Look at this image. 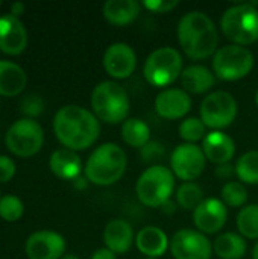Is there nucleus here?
Wrapping results in <instances>:
<instances>
[{"label": "nucleus", "mask_w": 258, "mask_h": 259, "mask_svg": "<svg viewBox=\"0 0 258 259\" xmlns=\"http://www.w3.org/2000/svg\"><path fill=\"white\" fill-rule=\"evenodd\" d=\"M228 220V206L216 197L205 199L195 211H193V223L196 231L213 235L217 234Z\"/></svg>", "instance_id": "4468645a"}, {"label": "nucleus", "mask_w": 258, "mask_h": 259, "mask_svg": "<svg viewBox=\"0 0 258 259\" xmlns=\"http://www.w3.org/2000/svg\"><path fill=\"white\" fill-rule=\"evenodd\" d=\"M5 144L11 153L20 158H29L38 153L44 144V132L38 121L20 118L14 121L5 134Z\"/></svg>", "instance_id": "1a4fd4ad"}, {"label": "nucleus", "mask_w": 258, "mask_h": 259, "mask_svg": "<svg viewBox=\"0 0 258 259\" xmlns=\"http://www.w3.org/2000/svg\"><path fill=\"white\" fill-rule=\"evenodd\" d=\"M154 106L161 118L179 120L190 112L192 97L182 88H166L157 94Z\"/></svg>", "instance_id": "dca6fc26"}, {"label": "nucleus", "mask_w": 258, "mask_h": 259, "mask_svg": "<svg viewBox=\"0 0 258 259\" xmlns=\"http://www.w3.org/2000/svg\"><path fill=\"white\" fill-rule=\"evenodd\" d=\"M23 202L12 194H6L0 199V217L5 222H17L23 217Z\"/></svg>", "instance_id": "2f4dec72"}, {"label": "nucleus", "mask_w": 258, "mask_h": 259, "mask_svg": "<svg viewBox=\"0 0 258 259\" xmlns=\"http://www.w3.org/2000/svg\"><path fill=\"white\" fill-rule=\"evenodd\" d=\"M61 259H79V256H78V255H75V253H65V255H64Z\"/></svg>", "instance_id": "ea45409f"}, {"label": "nucleus", "mask_w": 258, "mask_h": 259, "mask_svg": "<svg viewBox=\"0 0 258 259\" xmlns=\"http://www.w3.org/2000/svg\"><path fill=\"white\" fill-rule=\"evenodd\" d=\"M239 106L228 91H213L201 102L199 118L211 131H222L231 126L237 117Z\"/></svg>", "instance_id": "9d476101"}, {"label": "nucleus", "mask_w": 258, "mask_h": 259, "mask_svg": "<svg viewBox=\"0 0 258 259\" xmlns=\"http://www.w3.org/2000/svg\"><path fill=\"white\" fill-rule=\"evenodd\" d=\"M105 20L117 27L129 26L140 15L141 5L137 0H106L103 3Z\"/></svg>", "instance_id": "5701e85b"}, {"label": "nucleus", "mask_w": 258, "mask_h": 259, "mask_svg": "<svg viewBox=\"0 0 258 259\" xmlns=\"http://www.w3.org/2000/svg\"><path fill=\"white\" fill-rule=\"evenodd\" d=\"M144 259H158V258H144Z\"/></svg>", "instance_id": "37998d69"}, {"label": "nucleus", "mask_w": 258, "mask_h": 259, "mask_svg": "<svg viewBox=\"0 0 258 259\" xmlns=\"http://www.w3.org/2000/svg\"><path fill=\"white\" fill-rule=\"evenodd\" d=\"M166 156V147L155 140H151L140 149V158L143 162L152 165H160V161Z\"/></svg>", "instance_id": "473e14b6"}, {"label": "nucleus", "mask_w": 258, "mask_h": 259, "mask_svg": "<svg viewBox=\"0 0 258 259\" xmlns=\"http://www.w3.org/2000/svg\"><path fill=\"white\" fill-rule=\"evenodd\" d=\"M0 199H2V197H0Z\"/></svg>", "instance_id": "a18cd8bd"}, {"label": "nucleus", "mask_w": 258, "mask_h": 259, "mask_svg": "<svg viewBox=\"0 0 258 259\" xmlns=\"http://www.w3.org/2000/svg\"><path fill=\"white\" fill-rule=\"evenodd\" d=\"M176 35L184 55L202 61L219 50V30L214 21L202 11H190L179 18Z\"/></svg>", "instance_id": "f03ea898"}, {"label": "nucleus", "mask_w": 258, "mask_h": 259, "mask_svg": "<svg viewBox=\"0 0 258 259\" xmlns=\"http://www.w3.org/2000/svg\"><path fill=\"white\" fill-rule=\"evenodd\" d=\"M90 259H117V255H116V253H113L109 249L102 247V249L94 250V253L91 255V258Z\"/></svg>", "instance_id": "4c0bfd02"}, {"label": "nucleus", "mask_w": 258, "mask_h": 259, "mask_svg": "<svg viewBox=\"0 0 258 259\" xmlns=\"http://www.w3.org/2000/svg\"><path fill=\"white\" fill-rule=\"evenodd\" d=\"M135 246L146 258H161L170 249V240L161 228L146 226L135 235Z\"/></svg>", "instance_id": "aec40b11"}, {"label": "nucleus", "mask_w": 258, "mask_h": 259, "mask_svg": "<svg viewBox=\"0 0 258 259\" xmlns=\"http://www.w3.org/2000/svg\"><path fill=\"white\" fill-rule=\"evenodd\" d=\"M255 103H257V106H258V90H257V93H255Z\"/></svg>", "instance_id": "79ce46f5"}, {"label": "nucleus", "mask_w": 258, "mask_h": 259, "mask_svg": "<svg viewBox=\"0 0 258 259\" xmlns=\"http://www.w3.org/2000/svg\"><path fill=\"white\" fill-rule=\"evenodd\" d=\"M29 259H61L65 255V240L53 231H36L26 240Z\"/></svg>", "instance_id": "2eb2a0df"}, {"label": "nucleus", "mask_w": 258, "mask_h": 259, "mask_svg": "<svg viewBox=\"0 0 258 259\" xmlns=\"http://www.w3.org/2000/svg\"><path fill=\"white\" fill-rule=\"evenodd\" d=\"M128 165L125 150L116 143H105L93 150L88 156L84 175L88 182L97 187H109L117 184Z\"/></svg>", "instance_id": "7ed1b4c3"}, {"label": "nucleus", "mask_w": 258, "mask_h": 259, "mask_svg": "<svg viewBox=\"0 0 258 259\" xmlns=\"http://www.w3.org/2000/svg\"><path fill=\"white\" fill-rule=\"evenodd\" d=\"M24 9H26V5L23 2H14V3H11V15H14L17 18H20V15L24 12Z\"/></svg>", "instance_id": "58836bf2"}, {"label": "nucleus", "mask_w": 258, "mask_h": 259, "mask_svg": "<svg viewBox=\"0 0 258 259\" xmlns=\"http://www.w3.org/2000/svg\"><path fill=\"white\" fill-rule=\"evenodd\" d=\"M213 252L220 259H242L246 253V241L240 234L224 232L214 240Z\"/></svg>", "instance_id": "393cba45"}, {"label": "nucleus", "mask_w": 258, "mask_h": 259, "mask_svg": "<svg viewBox=\"0 0 258 259\" xmlns=\"http://www.w3.org/2000/svg\"><path fill=\"white\" fill-rule=\"evenodd\" d=\"M49 167L56 178L64 181H76L82 171V161L76 152L64 147L50 155Z\"/></svg>", "instance_id": "4be33fe9"}, {"label": "nucleus", "mask_w": 258, "mask_h": 259, "mask_svg": "<svg viewBox=\"0 0 258 259\" xmlns=\"http://www.w3.org/2000/svg\"><path fill=\"white\" fill-rule=\"evenodd\" d=\"M120 135H122V140L128 146L141 149L144 144H148L151 141V127L148 126V123L144 120L129 117L122 123Z\"/></svg>", "instance_id": "a878e982"}, {"label": "nucleus", "mask_w": 258, "mask_h": 259, "mask_svg": "<svg viewBox=\"0 0 258 259\" xmlns=\"http://www.w3.org/2000/svg\"><path fill=\"white\" fill-rule=\"evenodd\" d=\"M252 259H258V241L255 243L254 249H252Z\"/></svg>", "instance_id": "a19ab883"}, {"label": "nucleus", "mask_w": 258, "mask_h": 259, "mask_svg": "<svg viewBox=\"0 0 258 259\" xmlns=\"http://www.w3.org/2000/svg\"><path fill=\"white\" fill-rule=\"evenodd\" d=\"M179 79H181L182 90L189 94H205L216 83L214 73L201 64H193L186 67Z\"/></svg>", "instance_id": "412c9836"}, {"label": "nucleus", "mask_w": 258, "mask_h": 259, "mask_svg": "<svg viewBox=\"0 0 258 259\" xmlns=\"http://www.w3.org/2000/svg\"><path fill=\"white\" fill-rule=\"evenodd\" d=\"M207 158L202 152V147L198 144L182 143L176 146L170 155V170L175 178L182 182L196 181L205 170Z\"/></svg>", "instance_id": "9b49d317"}, {"label": "nucleus", "mask_w": 258, "mask_h": 259, "mask_svg": "<svg viewBox=\"0 0 258 259\" xmlns=\"http://www.w3.org/2000/svg\"><path fill=\"white\" fill-rule=\"evenodd\" d=\"M15 175V164L11 158L0 155V184L9 182Z\"/></svg>", "instance_id": "c9c22d12"}, {"label": "nucleus", "mask_w": 258, "mask_h": 259, "mask_svg": "<svg viewBox=\"0 0 258 259\" xmlns=\"http://www.w3.org/2000/svg\"><path fill=\"white\" fill-rule=\"evenodd\" d=\"M53 132L58 141L73 152L91 147L100 135V121L93 111L79 105H65L53 117Z\"/></svg>", "instance_id": "f257e3e1"}, {"label": "nucleus", "mask_w": 258, "mask_h": 259, "mask_svg": "<svg viewBox=\"0 0 258 259\" xmlns=\"http://www.w3.org/2000/svg\"><path fill=\"white\" fill-rule=\"evenodd\" d=\"M176 205L186 211H195L204 200V190L201 188V185H198L196 182H182L176 193Z\"/></svg>", "instance_id": "bb28decb"}, {"label": "nucleus", "mask_w": 258, "mask_h": 259, "mask_svg": "<svg viewBox=\"0 0 258 259\" xmlns=\"http://www.w3.org/2000/svg\"><path fill=\"white\" fill-rule=\"evenodd\" d=\"M134 229L123 219H114L106 223L103 229V243L116 255L126 253L134 244Z\"/></svg>", "instance_id": "6ab92c4d"}, {"label": "nucleus", "mask_w": 258, "mask_h": 259, "mask_svg": "<svg viewBox=\"0 0 258 259\" xmlns=\"http://www.w3.org/2000/svg\"><path fill=\"white\" fill-rule=\"evenodd\" d=\"M234 173H236V167H234L231 162H228V164H220V165H217L216 170H214V175H216L219 179H230Z\"/></svg>", "instance_id": "e433bc0d"}, {"label": "nucleus", "mask_w": 258, "mask_h": 259, "mask_svg": "<svg viewBox=\"0 0 258 259\" xmlns=\"http://www.w3.org/2000/svg\"><path fill=\"white\" fill-rule=\"evenodd\" d=\"M43 109H44V102L36 94H29L21 102V111L27 115V118L33 120L43 112Z\"/></svg>", "instance_id": "72a5a7b5"}, {"label": "nucleus", "mask_w": 258, "mask_h": 259, "mask_svg": "<svg viewBox=\"0 0 258 259\" xmlns=\"http://www.w3.org/2000/svg\"><path fill=\"white\" fill-rule=\"evenodd\" d=\"M202 152L207 158V161L220 165L228 164L236 155V143L234 140L222 132V131H211L205 135L202 141Z\"/></svg>", "instance_id": "a211bd4d"}, {"label": "nucleus", "mask_w": 258, "mask_h": 259, "mask_svg": "<svg viewBox=\"0 0 258 259\" xmlns=\"http://www.w3.org/2000/svg\"><path fill=\"white\" fill-rule=\"evenodd\" d=\"M179 5L178 0H144L143 6L154 14H166L173 11Z\"/></svg>", "instance_id": "f704fd0d"}, {"label": "nucleus", "mask_w": 258, "mask_h": 259, "mask_svg": "<svg viewBox=\"0 0 258 259\" xmlns=\"http://www.w3.org/2000/svg\"><path fill=\"white\" fill-rule=\"evenodd\" d=\"M91 109L99 121L119 124L129 118L131 102L126 90L116 80H103L97 83L91 93Z\"/></svg>", "instance_id": "20e7f679"}, {"label": "nucleus", "mask_w": 258, "mask_h": 259, "mask_svg": "<svg viewBox=\"0 0 258 259\" xmlns=\"http://www.w3.org/2000/svg\"><path fill=\"white\" fill-rule=\"evenodd\" d=\"M220 200L230 208H242L248 202V190L240 181H228L220 190Z\"/></svg>", "instance_id": "c756f323"}, {"label": "nucleus", "mask_w": 258, "mask_h": 259, "mask_svg": "<svg viewBox=\"0 0 258 259\" xmlns=\"http://www.w3.org/2000/svg\"><path fill=\"white\" fill-rule=\"evenodd\" d=\"M255 59L249 49L237 44L220 47L211 61L213 73L217 79L234 82L246 77L254 68Z\"/></svg>", "instance_id": "6e6552de"}, {"label": "nucleus", "mask_w": 258, "mask_h": 259, "mask_svg": "<svg viewBox=\"0 0 258 259\" xmlns=\"http://www.w3.org/2000/svg\"><path fill=\"white\" fill-rule=\"evenodd\" d=\"M184 62L178 49L164 46L149 53L143 65V76L155 88H169L182 74Z\"/></svg>", "instance_id": "0eeeda50"}, {"label": "nucleus", "mask_w": 258, "mask_h": 259, "mask_svg": "<svg viewBox=\"0 0 258 259\" xmlns=\"http://www.w3.org/2000/svg\"><path fill=\"white\" fill-rule=\"evenodd\" d=\"M0 5H2V0H0Z\"/></svg>", "instance_id": "c03bdc74"}, {"label": "nucleus", "mask_w": 258, "mask_h": 259, "mask_svg": "<svg viewBox=\"0 0 258 259\" xmlns=\"http://www.w3.org/2000/svg\"><path fill=\"white\" fill-rule=\"evenodd\" d=\"M237 231L243 238L258 241V205H246L237 214Z\"/></svg>", "instance_id": "c85d7f7f"}, {"label": "nucleus", "mask_w": 258, "mask_h": 259, "mask_svg": "<svg viewBox=\"0 0 258 259\" xmlns=\"http://www.w3.org/2000/svg\"><path fill=\"white\" fill-rule=\"evenodd\" d=\"M175 191V175L164 165L148 167L135 184L137 199L149 208H161Z\"/></svg>", "instance_id": "423d86ee"}, {"label": "nucleus", "mask_w": 258, "mask_h": 259, "mask_svg": "<svg viewBox=\"0 0 258 259\" xmlns=\"http://www.w3.org/2000/svg\"><path fill=\"white\" fill-rule=\"evenodd\" d=\"M170 252L175 259H211L213 243L196 229H179L170 240Z\"/></svg>", "instance_id": "f8f14e48"}, {"label": "nucleus", "mask_w": 258, "mask_h": 259, "mask_svg": "<svg viewBox=\"0 0 258 259\" xmlns=\"http://www.w3.org/2000/svg\"><path fill=\"white\" fill-rule=\"evenodd\" d=\"M178 132L179 137L184 140V143L196 144L198 141H204L207 135V126L199 117H189L181 121Z\"/></svg>", "instance_id": "7c9ffc66"}, {"label": "nucleus", "mask_w": 258, "mask_h": 259, "mask_svg": "<svg viewBox=\"0 0 258 259\" xmlns=\"http://www.w3.org/2000/svg\"><path fill=\"white\" fill-rule=\"evenodd\" d=\"M27 46V32L20 18L5 14L0 17V50L6 55H20Z\"/></svg>", "instance_id": "f3484780"}, {"label": "nucleus", "mask_w": 258, "mask_h": 259, "mask_svg": "<svg viewBox=\"0 0 258 259\" xmlns=\"http://www.w3.org/2000/svg\"><path fill=\"white\" fill-rule=\"evenodd\" d=\"M220 30L237 46H251L258 41L257 3H237L225 9L220 17Z\"/></svg>", "instance_id": "39448f33"}, {"label": "nucleus", "mask_w": 258, "mask_h": 259, "mask_svg": "<svg viewBox=\"0 0 258 259\" xmlns=\"http://www.w3.org/2000/svg\"><path fill=\"white\" fill-rule=\"evenodd\" d=\"M103 68L113 79H128L137 67V53L126 42H114L103 53Z\"/></svg>", "instance_id": "ddd939ff"}, {"label": "nucleus", "mask_w": 258, "mask_h": 259, "mask_svg": "<svg viewBox=\"0 0 258 259\" xmlns=\"http://www.w3.org/2000/svg\"><path fill=\"white\" fill-rule=\"evenodd\" d=\"M24 70L12 61H0V96H18L26 87Z\"/></svg>", "instance_id": "b1692460"}, {"label": "nucleus", "mask_w": 258, "mask_h": 259, "mask_svg": "<svg viewBox=\"0 0 258 259\" xmlns=\"http://www.w3.org/2000/svg\"><path fill=\"white\" fill-rule=\"evenodd\" d=\"M236 175L245 185H258V150L243 153L236 162Z\"/></svg>", "instance_id": "cd10ccee"}]
</instances>
